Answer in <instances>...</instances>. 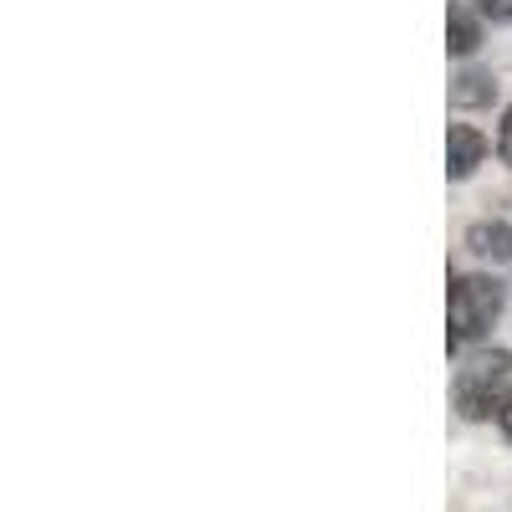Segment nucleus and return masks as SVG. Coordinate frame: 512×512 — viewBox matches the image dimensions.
<instances>
[{
	"mask_svg": "<svg viewBox=\"0 0 512 512\" xmlns=\"http://www.w3.org/2000/svg\"><path fill=\"white\" fill-rule=\"evenodd\" d=\"M502 313V282L492 277H456L451 282V349L482 338Z\"/></svg>",
	"mask_w": 512,
	"mask_h": 512,
	"instance_id": "f257e3e1",
	"label": "nucleus"
},
{
	"mask_svg": "<svg viewBox=\"0 0 512 512\" xmlns=\"http://www.w3.org/2000/svg\"><path fill=\"white\" fill-rule=\"evenodd\" d=\"M482 154H487V139L477 134V128H472V123H451V134H446V175H451V180L477 175Z\"/></svg>",
	"mask_w": 512,
	"mask_h": 512,
	"instance_id": "f03ea898",
	"label": "nucleus"
},
{
	"mask_svg": "<svg viewBox=\"0 0 512 512\" xmlns=\"http://www.w3.org/2000/svg\"><path fill=\"white\" fill-rule=\"evenodd\" d=\"M466 246H472L477 256H492V262H512V226L477 221L472 231H466Z\"/></svg>",
	"mask_w": 512,
	"mask_h": 512,
	"instance_id": "7ed1b4c3",
	"label": "nucleus"
},
{
	"mask_svg": "<svg viewBox=\"0 0 512 512\" xmlns=\"http://www.w3.org/2000/svg\"><path fill=\"white\" fill-rule=\"evenodd\" d=\"M446 47H451L456 57H472V52L482 47V21L466 11V6H451V11H446Z\"/></svg>",
	"mask_w": 512,
	"mask_h": 512,
	"instance_id": "20e7f679",
	"label": "nucleus"
},
{
	"mask_svg": "<svg viewBox=\"0 0 512 512\" xmlns=\"http://www.w3.org/2000/svg\"><path fill=\"white\" fill-rule=\"evenodd\" d=\"M492 93H497V82L482 67H466V72L451 77V103L456 108H482V103H492Z\"/></svg>",
	"mask_w": 512,
	"mask_h": 512,
	"instance_id": "39448f33",
	"label": "nucleus"
},
{
	"mask_svg": "<svg viewBox=\"0 0 512 512\" xmlns=\"http://www.w3.org/2000/svg\"><path fill=\"white\" fill-rule=\"evenodd\" d=\"M477 6H482L492 21H512V0H477Z\"/></svg>",
	"mask_w": 512,
	"mask_h": 512,
	"instance_id": "423d86ee",
	"label": "nucleus"
},
{
	"mask_svg": "<svg viewBox=\"0 0 512 512\" xmlns=\"http://www.w3.org/2000/svg\"><path fill=\"white\" fill-rule=\"evenodd\" d=\"M497 149H502V159L512 164V108H507V118H502V139H497Z\"/></svg>",
	"mask_w": 512,
	"mask_h": 512,
	"instance_id": "0eeeda50",
	"label": "nucleus"
},
{
	"mask_svg": "<svg viewBox=\"0 0 512 512\" xmlns=\"http://www.w3.org/2000/svg\"><path fill=\"white\" fill-rule=\"evenodd\" d=\"M497 420H502V431H507V436H512V400H507V405H502V415H497Z\"/></svg>",
	"mask_w": 512,
	"mask_h": 512,
	"instance_id": "6e6552de",
	"label": "nucleus"
}]
</instances>
